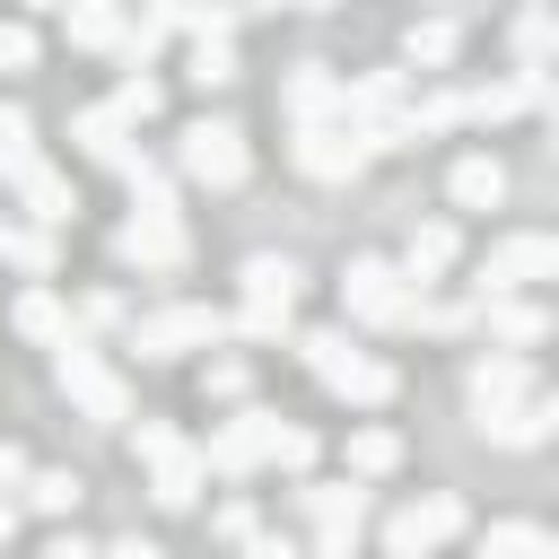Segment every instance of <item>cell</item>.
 Segmentation results:
<instances>
[{"mask_svg":"<svg viewBox=\"0 0 559 559\" xmlns=\"http://www.w3.org/2000/svg\"><path fill=\"white\" fill-rule=\"evenodd\" d=\"M297 358L323 376V393H341V402H393V367L376 358V349H358L349 341V323H314V332H297Z\"/></svg>","mask_w":559,"mask_h":559,"instance_id":"1","label":"cell"},{"mask_svg":"<svg viewBox=\"0 0 559 559\" xmlns=\"http://www.w3.org/2000/svg\"><path fill=\"white\" fill-rule=\"evenodd\" d=\"M52 384H61L87 419H105V428H122V419H131V384H122V367H114L105 349H87L79 332L52 349Z\"/></svg>","mask_w":559,"mask_h":559,"instance_id":"2","label":"cell"},{"mask_svg":"<svg viewBox=\"0 0 559 559\" xmlns=\"http://www.w3.org/2000/svg\"><path fill=\"white\" fill-rule=\"evenodd\" d=\"M175 166H183L192 183H210V192H236L245 166H253V148H245V131H236L227 114H201V122H183V140H175Z\"/></svg>","mask_w":559,"mask_h":559,"instance_id":"3","label":"cell"},{"mask_svg":"<svg viewBox=\"0 0 559 559\" xmlns=\"http://www.w3.org/2000/svg\"><path fill=\"white\" fill-rule=\"evenodd\" d=\"M297 507L314 515L306 559H358V533H367V489L358 480H314V489H297Z\"/></svg>","mask_w":559,"mask_h":559,"instance_id":"4","label":"cell"},{"mask_svg":"<svg viewBox=\"0 0 559 559\" xmlns=\"http://www.w3.org/2000/svg\"><path fill=\"white\" fill-rule=\"evenodd\" d=\"M341 314H349V323H376V332H402V314H411V280H402L384 253H358V262L341 271Z\"/></svg>","mask_w":559,"mask_h":559,"instance_id":"5","label":"cell"},{"mask_svg":"<svg viewBox=\"0 0 559 559\" xmlns=\"http://www.w3.org/2000/svg\"><path fill=\"white\" fill-rule=\"evenodd\" d=\"M140 463H148V498H157V507H192L201 480H210V472H201V445H192L183 428H166V419L140 428Z\"/></svg>","mask_w":559,"mask_h":559,"instance_id":"6","label":"cell"},{"mask_svg":"<svg viewBox=\"0 0 559 559\" xmlns=\"http://www.w3.org/2000/svg\"><path fill=\"white\" fill-rule=\"evenodd\" d=\"M227 341V314L218 306H157L131 323V349L140 358H183V349H218Z\"/></svg>","mask_w":559,"mask_h":559,"instance_id":"7","label":"cell"},{"mask_svg":"<svg viewBox=\"0 0 559 559\" xmlns=\"http://www.w3.org/2000/svg\"><path fill=\"white\" fill-rule=\"evenodd\" d=\"M454 533H463V498L454 489H428V498H411V507L384 515V559H428Z\"/></svg>","mask_w":559,"mask_h":559,"instance_id":"8","label":"cell"},{"mask_svg":"<svg viewBox=\"0 0 559 559\" xmlns=\"http://www.w3.org/2000/svg\"><path fill=\"white\" fill-rule=\"evenodd\" d=\"M271 437H280V419H271V411H236V419H218V428H210L201 472L245 480V472H262V463H271Z\"/></svg>","mask_w":559,"mask_h":559,"instance_id":"9","label":"cell"},{"mask_svg":"<svg viewBox=\"0 0 559 559\" xmlns=\"http://www.w3.org/2000/svg\"><path fill=\"white\" fill-rule=\"evenodd\" d=\"M542 280H559V236H507V245H489V262H480V297H515V288H542Z\"/></svg>","mask_w":559,"mask_h":559,"instance_id":"10","label":"cell"},{"mask_svg":"<svg viewBox=\"0 0 559 559\" xmlns=\"http://www.w3.org/2000/svg\"><path fill=\"white\" fill-rule=\"evenodd\" d=\"M463 393H472V419H507V411H533V358H515V349H489V358H472Z\"/></svg>","mask_w":559,"mask_h":559,"instance_id":"11","label":"cell"},{"mask_svg":"<svg viewBox=\"0 0 559 559\" xmlns=\"http://www.w3.org/2000/svg\"><path fill=\"white\" fill-rule=\"evenodd\" d=\"M280 105H288V122H297V131L349 122V79H341V70H323V61H297V70L280 79Z\"/></svg>","mask_w":559,"mask_h":559,"instance_id":"12","label":"cell"},{"mask_svg":"<svg viewBox=\"0 0 559 559\" xmlns=\"http://www.w3.org/2000/svg\"><path fill=\"white\" fill-rule=\"evenodd\" d=\"M288 166L314 175V183H349V175L367 166V148H358L349 122H323V131H297V140H288Z\"/></svg>","mask_w":559,"mask_h":559,"instance_id":"13","label":"cell"},{"mask_svg":"<svg viewBox=\"0 0 559 559\" xmlns=\"http://www.w3.org/2000/svg\"><path fill=\"white\" fill-rule=\"evenodd\" d=\"M114 253L131 262V271H183V253H192V236H183V218L166 210V218H122V236H114Z\"/></svg>","mask_w":559,"mask_h":559,"instance_id":"14","label":"cell"},{"mask_svg":"<svg viewBox=\"0 0 559 559\" xmlns=\"http://www.w3.org/2000/svg\"><path fill=\"white\" fill-rule=\"evenodd\" d=\"M472 323H480L498 349H515V358H524V341H542V332H550V314H542L533 297H472Z\"/></svg>","mask_w":559,"mask_h":559,"instance_id":"15","label":"cell"},{"mask_svg":"<svg viewBox=\"0 0 559 559\" xmlns=\"http://www.w3.org/2000/svg\"><path fill=\"white\" fill-rule=\"evenodd\" d=\"M454 253H463V236H454V218H428V227H411V245H402V280L411 288H428V280H445L454 271Z\"/></svg>","mask_w":559,"mask_h":559,"instance_id":"16","label":"cell"},{"mask_svg":"<svg viewBox=\"0 0 559 559\" xmlns=\"http://www.w3.org/2000/svg\"><path fill=\"white\" fill-rule=\"evenodd\" d=\"M17 201H26V227H44V236H52V227H70V210H79V192H70L44 157L17 175Z\"/></svg>","mask_w":559,"mask_h":559,"instance_id":"17","label":"cell"},{"mask_svg":"<svg viewBox=\"0 0 559 559\" xmlns=\"http://www.w3.org/2000/svg\"><path fill=\"white\" fill-rule=\"evenodd\" d=\"M236 280H245V306H297V288H306V262H297V253H253Z\"/></svg>","mask_w":559,"mask_h":559,"instance_id":"18","label":"cell"},{"mask_svg":"<svg viewBox=\"0 0 559 559\" xmlns=\"http://www.w3.org/2000/svg\"><path fill=\"white\" fill-rule=\"evenodd\" d=\"M70 140H79V157H96V166H131V131L105 114V105H87V114H70Z\"/></svg>","mask_w":559,"mask_h":559,"instance_id":"19","label":"cell"},{"mask_svg":"<svg viewBox=\"0 0 559 559\" xmlns=\"http://www.w3.org/2000/svg\"><path fill=\"white\" fill-rule=\"evenodd\" d=\"M402 96H411V70H367V79H349V131L402 114Z\"/></svg>","mask_w":559,"mask_h":559,"instance_id":"20","label":"cell"},{"mask_svg":"<svg viewBox=\"0 0 559 559\" xmlns=\"http://www.w3.org/2000/svg\"><path fill=\"white\" fill-rule=\"evenodd\" d=\"M445 192H454V210H498V201H507V166H498V157H454Z\"/></svg>","mask_w":559,"mask_h":559,"instance_id":"21","label":"cell"},{"mask_svg":"<svg viewBox=\"0 0 559 559\" xmlns=\"http://www.w3.org/2000/svg\"><path fill=\"white\" fill-rule=\"evenodd\" d=\"M70 44H87V52H114V61H122L131 17H122V9H105V0H79V9H70Z\"/></svg>","mask_w":559,"mask_h":559,"instance_id":"22","label":"cell"},{"mask_svg":"<svg viewBox=\"0 0 559 559\" xmlns=\"http://www.w3.org/2000/svg\"><path fill=\"white\" fill-rule=\"evenodd\" d=\"M9 323H17L26 341H44V349H61V341H70V306H61L52 288H26V297L9 306Z\"/></svg>","mask_w":559,"mask_h":559,"instance_id":"23","label":"cell"},{"mask_svg":"<svg viewBox=\"0 0 559 559\" xmlns=\"http://www.w3.org/2000/svg\"><path fill=\"white\" fill-rule=\"evenodd\" d=\"M0 262H17V271L44 288V280H52V262H61V245H52L44 227H17V218H0Z\"/></svg>","mask_w":559,"mask_h":559,"instance_id":"24","label":"cell"},{"mask_svg":"<svg viewBox=\"0 0 559 559\" xmlns=\"http://www.w3.org/2000/svg\"><path fill=\"white\" fill-rule=\"evenodd\" d=\"M454 44H463V26H454V17H419V26L402 35V61H411V70H445V61H454Z\"/></svg>","mask_w":559,"mask_h":559,"instance_id":"25","label":"cell"},{"mask_svg":"<svg viewBox=\"0 0 559 559\" xmlns=\"http://www.w3.org/2000/svg\"><path fill=\"white\" fill-rule=\"evenodd\" d=\"M157 105H166V87H157L148 70H131V79H122V87L105 96V114H114L122 131H140V122H157Z\"/></svg>","mask_w":559,"mask_h":559,"instance_id":"26","label":"cell"},{"mask_svg":"<svg viewBox=\"0 0 559 559\" xmlns=\"http://www.w3.org/2000/svg\"><path fill=\"white\" fill-rule=\"evenodd\" d=\"M122 183H131V201H140L148 218H166V210H175V175H166V166H157L148 148H131V166H122Z\"/></svg>","mask_w":559,"mask_h":559,"instance_id":"27","label":"cell"},{"mask_svg":"<svg viewBox=\"0 0 559 559\" xmlns=\"http://www.w3.org/2000/svg\"><path fill=\"white\" fill-rule=\"evenodd\" d=\"M393 463H402V437L393 428H358L349 437V480H384Z\"/></svg>","mask_w":559,"mask_h":559,"instance_id":"28","label":"cell"},{"mask_svg":"<svg viewBox=\"0 0 559 559\" xmlns=\"http://www.w3.org/2000/svg\"><path fill=\"white\" fill-rule=\"evenodd\" d=\"M79 472H26V498L17 507H35V515H79Z\"/></svg>","mask_w":559,"mask_h":559,"instance_id":"29","label":"cell"},{"mask_svg":"<svg viewBox=\"0 0 559 559\" xmlns=\"http://www.w3.org/2000/svg\"><path fill=\"white\" fill-rule=\"evenodd\" d=\"M35 166V122H26V105H0V183H17Z\"/></svg>","mask_w":559,"mask_h":559,"instance_id":"30","label":"cell"},{"mask_svg":"<svg viewBox=\"0 0 559 559\" xmlns=\"http://www.w3.org/2000/svg\"><path fill=\"white\" fill-rule=\"evenodd\" d=\"M480 559H550V533L542 524H489V542H480Z\"/></svg>","mask_w":559,"mask_h":559,"instance_id":"31","label":"cell"},{"mask_svg":"<svg viewBox=\"0 0 559 559\" xmlns=\"http://www.w3.org/2000/svg\"><path fill=\"white\" fill-rule=\"evenodd\" d=\"M227 341H262L271 349V341H297V332H288V306H236L227 314Z\"/></svg>","mask_w":559,"mask_h":559,"instance_id":"32","label":"cell"},{"mask_svg":"<svg viewBox=\"0 0 559 559\" xmlns=\"http://www.w3.org/2000/svg\"><path fill=\"white\" fill-rule=\"evenodd\" d=\"M402 332H472V306H445V297L411 288V314H402Z\"/></svg>","mask_w":559,"mask_h":559,"instance_id":"33","label":"cell"},{"mask_svg":"<svg viewBox=\"0 0 559 559\" xmlns=\"http://www.w3.org/2000/svg\"><path fill=\"white\" fill-rule=\"evenodd\" d=\"M454 122H463V87H428V96L411 105V131H419V140H428V131H454Z\"/></svg>","mask_w":559,"mask_h":559,"instance_id":"34","label":"cell"},{"mask_svg":"<svg viewBox=\"0 0 559 559\" xmlns=\"http://www.w3.org/2000/svg\"><path fill=\"white\" fill-rule=\"evenodd\" d=\"M236 79V52L227 44H192V87H227Z\"/></svg>","mask_w":559,"mask_h":559,"instance_id":"35","label":"cell"},{"mask_svg":"<svg viewBox=\"0 0 559 559\" xmlns=\"http://www.w3.org/2000/svg\"><path fill=\"white\" fill-rule=\"evenodd\" d=\"M271 463H280V472H306V463H314V428H288V419H280V437H271Z\"/></svg>","mask_w":559,"mask_h":559,"instance_id":"36","label":"cell"},{"mask_svg":"<svg viewBox=\"0 0 559 559\" xmlns=\"http://www.w3.org/2000/svg\"><path fill=\"white\" fill-rule=\"evenodd\" d=\"M253 533H262V515H253L245 498H227V507H218V542H227V550H245Z\"/></svg>","mask_w":559,"mask_h":559,"instance_id":"37","label":"cell"},{"mask_svg":"<svg viewBox=\"0 0 559 559\" xmlns=\"http://www.w3.org/2000/svg\"><path fill=\"white\" fill-rule=\"evenodd\" d=\"M35 61V26H9L0 17V70H26Z\"/></svg>","mask_w":559,"mask_h":559,"instance_id":"38","label":"cell"},{"mask_svg":"<svg viewBox=\"0 0 559 559\" xmlns=\"http://www.w3.org/2000/svg\"><path fill=\"white\" fill-rule=\"evenodd\" d=\"M236 559H306V542H288V533H253Z\"/></svg>","mask_w":559,"mask_h":559,"instance_id":"39","label":"cell"},{"mask_svg":"<svg viewBox=\"0 0 559 559\" xmlns=\"http://www.w3.org/2000/svg\"><path fill=\"white\" fill-rule=\"evenodd\" d=\"M210 393L236 402V393H245V358H218V367H210Z\"/></svg>","mask_w":559,"mask_h":559,"instance_id":"40","label":"cell"},{"mask_svg":"<svg viewBox=\"0 0 559 559\" xmlns=\"http://www.w3.org/2000/svg\"><path fill=\"white\" fill-rule=\"evenodd\" d=\"M17 480H26V454H17L9 437H0V489H17Z\"/></svg>","mask_w":559,"mask_h":559,"instance_id":"41","label":"cell"},{"mask_svg":"<svg viewBox=\"0 0 559 559\" xmlns=\"http://www.w3.org/2000/svg\"><path fill=\"white\" fill-rule=\"evenodd\" d=\"M44 559H96V550H87L79 533H52V542H44Z\"/></svg>","mask_w":559,"mask_h":559,"instance_id":"42","label":"cell"},{"mask_svg":"<svg viewBox=\"0 0 559 559\" xmlns=\"http://www.w3.org/2000/svg\"><path fill=\"white\" fill-rule=\"evenodd\" d=\"M96 559H166V550H157V542H140V533H131V542H114V550H96Z\"/></svg>","mask_w":559,"mask_h":559,"instance_id":"43","label":"cell"},{"mask_svg":"<svg viewBox=\"0 0 559 559\" xmlns=\"http://www.w3.org/2000/svg\"><path fill=\"white\" fill-rule=\"evenodd\" d=\"M533 419H542V437H559V393H542V402H533Z\"/></svg>","mask_w":559,"mask_h":559,"instance_id":"44","label":"cell"},{"mask_svg":"<svg viewBox=\"0 0 559 559\" xmlns=\"http://www.w3.org/2000/svg\"><path fill=\"white\" fill-rule=\"evenodd\" d=\"M17 515H26V507H17V498H0V550H9V533H17Z\"/></svg>","mask_w":559,"mask_h":559,"instance_id":"45","label":"cell"},{"mask_svg":"<svg viewBox=\"0 0 559 559\" xmlns=\"http://www.w3.org/2000/svg\"><path fill=\"white\" fill-rule=\"evenodd\" d=\"M542 114H550V148H559V96H550V105H542Z\"/></svg>","mask_w":559,"mask_h":559,"instance_id":"46","label":"cell"},{"mask_svg":"<svg viewBox=\"0 0 559 559\" xmlns=\"http://www.w3.org/2000/svg\"><path fill=\"white\" fill-rule=\"evenodd\" d=\"M550 559H559V533H550Z\"/></svg>","mask_w":559,"mask_h":559,"instance_id":"47","label":"cell"}]
</instances>
